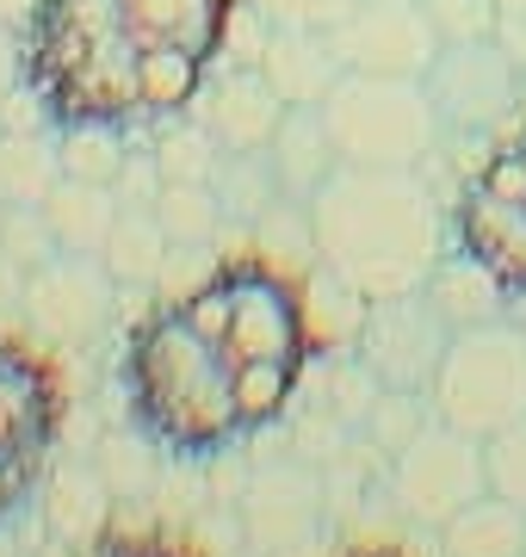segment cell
<instances>
[{"instance_id": "cell-1", "label": "cell", "mask_w": 526, "mask_h": 557, "mask_svg": "<svg viewBox=\"0 0 526 557\" xmlns=\"http://www.w3.org/2000/svg\"><path fill=\"white\" fill-rule=\"evenodd\" d=\"M310 242L335 278L353 285V298H403L422 292L440 260L446 223L415 168H335L316 186Z\"/></svg>"}, {"instance_id": "cell-2", "label": "cell", "mask_w": 526, "mask_h": 557, "mask_svg": "<svg viewBox=\"0 0 526 557\" xmlns=\"http://www.w3.org/2000/svg\"><path fill=\"white\" fill-rule=\"evenodd\" d=\"M142 38L124 25L118 0H38L25 75L57 124H124L142 106Z\"/></svg>"}, {"instance_id": "cell-3", "label": "cell", "mask_w": 526, "mask_h": 557, "mask_svg": "<svg viewBox=\"0 0 526 557\" xmlns=\"http://www.w3.org/2000/svg\"><path fill=\"white\" fill-rule=\"evenodd\" d=\"M229 379L236 366L223 359L217 341H204L186 322V310L155 317L130 347V391L142 421L180 453H217L229 434H242Z\"/></svg>"}, {"instance_id": "cell-4", "label": "cell", "mask_w": 526, "mask_h": 557, "mask_svg": "<svg viewBox=\"0 0 526 557\" xmlns=\"http://www.w3.org/2000/svg\"><path fill=\"white\" fill-rule=\"evenodd\" d=\"M335 156L347 168H415L440 143V106L415 75H365L347 69L323 100Z\"/></svg>"}, {"instance_id": "cell-5", "label": "cell", "mask_w": 526, "mask_h": 557, "mask_svg": "<svg viewBox=\"0 0 526 557\" xmlns=\"http://www.w3.org/2000/svg\"><path fill=\"white\" fill-rule=\"evenodd\" d=\"M427 403H434L440 421H452L477 440L514 428L526 416V329L502 317L452 329L440 372L427 384Z\"/></svg>"}, {"instance_id": "cell-6", "label": "cell", "mask_w": 526, "mask_h": 557, "mask_svg": "<svg viewBox=\"0 0 526 557\" xmlns=\"http://www.w3.org/2000/svg\"><path fill=\"white\" fill-rule=\"evenodd\" d=\"M390 490H397V502H403L415 520L446 527V520L459 515L465 502H477L489 490V453H484V440L434 416V428H422V434L397 453Z\"/></svg>"}, {"instance_id": "cell-7", "label": "cell", "mask_w": 526, "mask_h": 557, "mask_svg": "<svg viewBox=\"0 0 526 557\" xmlns=\"http://www.w3.org/2000/svg\"><path fill=\"white\" fill-rule=\"evenodd\" d=\"M446 341H452V329L434 317V304L422 292L372 298V310L360 317V354L390 391H427L440 372Z\"/></svg>"}, {"instance_id": "cell-8", "label": "cell", "mask_w": 526, "mask_h": 557, "mask_svg": "<svg viewBox=\"0 0 526 557\" xmlns=\"http://www.w3.org/2000/svg\"><path fill=\"white\" fill-rule=\"evenodd\" d=\"M347 69H365V75H415L427 81L434 57L446 44L434 32L422 0H353V13L335 32Z\"/></svg>"}, {"instance_id": "cell-9", "label": "cell", "mask_w": 526, "mask_h": 557, "mask_svg": "<svg viewBox=\"0 0 526 557\" xmlns=\"http://www.w3.org/2000/svg\"><path fill=\"white\" fill-rule=\"evenodd\" d=\"M229 278V335H223V359L229 366H248V359H285L298 366L304 359V298L285 285V278L261 273V267H242Z\"/></svg>"}, {"instance_id": "cell-10", "label": "cell", "mask_w": 526, "mask_h": 557, "mask_svg": "<svg viewBox=\"0 0 526 557\" xmlns=\"http://www.w3.org/2000/svg\"><path fill=\"white\" fill-rule=\"evenodd\" d=\"M427 94L440 106V119L452 124H496L502 112H514L521 62H508L502 38L446 44L434 57V69H427Z\"/></svg>"}, {"instance_id": "cell-11", "label": "cell", "mask_w": 526, "mask_h": 557, "mask_svg": "<svg viewBox=\"0 0 526 557\" xmlns=\"http://www.w3.org/2000/svg\"><path fill=\"white\" fill-rule=\"evenodd\" d=\"M25 304H32V322H38L43 335L75 341L87 329H100V317L112 310V273H105L100 255H68L62 248L57 260L32 267Z\"/></svg>"}, {"instance_id": "cell-12", "label": "cell", "mask_w": 526, "mask_h": 557, "mask_svg": "<svg viewBox=\"0 0 526 557\" xmlns=\"http://www.w3.org/2000/svg\"><path fill=\"white\" fill-rule=\"evenodd\" d=\"M285 112H291V106H285L279 87L261 75V62H254V69H229V75L211 87V100H204V124H211V137H217L229 156H261V149H273Z\"/></svg>"}, {"instance_id": "cell-13", "label": "cell", "mask_w": 526, "mask_h": 557, "mask_svg": "<svg viewBox=\"0 0 526 557\" xmlns=\"http://www.w3.org/2000/svg\"><path fill=\"white\" fill-rule=\"evenodd\" d=\"M261 75L279 87L285 106H323L335 94V81L347 75L335 32H304V25H273V38L261 50Z\"/></svg>"}, {"instance_id": "cell-14", "label": "cell", "mask_w": 526, "mask_h": 557, "mask_svg": "<svg viewBox=\"0 0 526 557\" xmlns=\"http://www.w3.org/2000/svg\"><path fill=\"white\" fill-rule=\"evenodd\" d=\"M459 248L484 260L508 292H526V205L496 199L489 186H471L459 205Z\"/></svg>"}, {"instance_id": "cell-15", "label": "cell", "mask_w": 526, "mask_h": 557, "mask_svg": "<svg viewBox=\"0 0 526 557\" xmlns=\"http://www.w3.org/2000/svg\"><path fill=\"white\" fill-rule=\"evenodd\" d=\"M266 156H273V174H279L285 199H298V205L316 199V186H323V180L341 168V156H335V137H328L323 106H291Z\"/></svg>"}, {"instance_id": "cell-16", "label": "cell", "mask_w": 526, "mask_h": 557, "mask_svg": "<svg viewBox=\"0 0 526 557\" xmlns=\"http://www.w3.org/2000/svg\"><path fill=\"white\" fill-rule=\"evenodd\" d=\"M118 13L142 44H180L211 62L229 25V0H118Z\"/></svg>"}, {"instance_id": "cell-17", "label": "cell", "mask_w": 526, "mask_h": 557, "mask_svg": "<svg viewBox=\"0 0 526 557\" xmlns=\"http://www.w3.org/2000/svg\"><path fill=\"white\" fill-rule=\"evenodd\" d=\"M422 298L434 304V317L446 322V329H471V322H489V317H502V304L514 298L502 278L489 273L477 255H459L452 260H434V273H427V285H422Z\"/></svg>"}, {"instance_id": "cell-18", "label": "cell", "mask_w": 526, "mask_h": 557, "mask_svg": "<svg viewBox=\"0 0 526 557\" xmlns=\"http://www.w3.org/2000/svg\"><path fill=\"white\" fill-rule=\"evenodd\" d=\"M446 557H526V508L484 490L440 527Z\"/></svg>"}, {"instance_id": "cell-19", "label": "cell", "mask_w": 526, "mask_h": 557, "mask_svg": "<svg viewBox=\"0 0 526 557\" xmlns=\"http://www.w3.org/2000/svg\"><path fill=\"white\" fill-rule=\"evenodd\" d=\"M43 218H50V230H57V242L68 255H100L105 236H112V223H118V199H112V186H100V180L62 174L50 186V199H43Z\"/></svg>"}, {"instance_id": "cell-20", "label": "cell", "mask_w": 526, "mask_h": 557, "mask_svg": "<svg viewBox=\"0 0 526 557\" xmlns=\"http://www.w3.org/2000/svg\"><path fill=\"white\" fill-rule=\"evenodd\" d=\"M43 421H50V397H43L38 372L25 359L0 354V446L7 453H25L43 434Z\"/></svg>"}, {"instance_id": "cell-21", "label": "cell", "mask_w": 526, "mask_h": 557, "mask_svg": "<svg viewBox=\"0 0 526 557\" xmlns=\"http://www.w3.org/2000/svg\"><path fill=\"white\" fill-rule=\"evenodd\" d=\"M142 106L149 112H180L199 100L204 87V57L180 50V44H142Z\"/></svg>"}, {"instance_id": "cell-22", "label": "cell", "mask_w": 526, "mask_h": 557, "mask_svg": "<svg viewBox=\"0 0 526 557\" xmlns=\"http://www.w3.org/2000/svg\"><path fill=\"white\" fill-rule=\"evenodd\" d=\"M162 255H167V230L155 211H118V223H112V236L100 248L112 278H149L162 267Z\"/></svg>"}, {"instance_id": "cell-23", "label": "cell", "mask_w": 526, "mask_h": 557, "mask_svg": "<svg viewBox=\"0 0 526 557\" xmlns=\"http://www.w3.org/2000/svg\"><path fill=\"white\" fill-rule=\"evenodd\" d=\"M155 218H162L167 242H204L223 223V199L211 180H162Z\"/></svg>"}, {"instance_id": "cell-24", "label": "cell", "mask_w": 526, "mask_h": 557, "mask_svg": "<svg viewBox=\"0 0 526 557\" xmlns=\"http://www.w3.org/2000/svg\"><path fill=\"white\" fill-rule=\"evenodd\" d=\"M211 186H217L223 211H236V218H261V211H273V199L285 193L266 149H261V156H223Z\"/></svg>"}, {"instance_id": "cell-25", "label": "cell", "mask_w": 526, "mask_h": 557, "mask_svg": "<svg viewBox=\"0 0 526 557\" xmlns=\"http://www.w3.org/2000/svg\"><path fill=\"white\" fill-rule=\"evenodd\" d=\"M57 168L75 180H112L124 174V143H118V124H62V149H57Z\"/></svg>"}, {"instance_id": "cell-26", "label": "cell", "mask_w": 526, "mask_h": 557, "mask_svg": "<svg viewBox=\"0 0 526 557\" xmlns=\"http://www.w3.org/2000/svg\"><path fill=\"white\" fill-rule=\"evenodd\" d=\"M291 384H298V366H285V359H248V366H236V379H229V391H236V421L242 428H266L285 409Z\"/></svg>"}, {"instance_id": "cell-27", "label": "cell", "mask_w": 526, "mask_h": 557, "mask_svg": "<svg viewBox=\"0 0 526 557\" xmlns=\"http://www.w3.org/2000/svg\"><path fill=\"white\" fill-rule=\"evenodd\" d=\"M57 180H62V168H50V156L25 131L0 137V193H7V205H43Z\"/></svg>"}, {"instance_id": "cell-28", "label": "cell", "mask_w": 526, "mask_h": 557, "mask_svg": "<svg viewBox=\"0 0 526 557\" xmlns=\"http://www.w3.org/2000/svg\"><path fill=\"white\" fill-rule=\"evenodd\" d=\"M223 156H229V149L211 137V124H180V131L155 149L162 180H217V161Z\"/></svg>"}, {"instance_id": "cell-29", "label": "cell", "mask_w": 526, "mask_h": 557, "mask_svg": "<svg viewBox=\"0 0 526 557\" xmlns=\"http://www.w3.org/2000/svg\"><path fill=\"white\" fill-rule=\"evenodd\" d=\"M440 44H477V38H496L502 32V0H422Z\"/></svg>"}, {"instance_id": "cell-30", "label": "cell", "mask_w": 526, "mask_h": 557, "mask_svg": "<svg viewBox=\"0 0 526 557\" xmlns=\"http://www.w3.org/2000/svg\"><path fill=\"white\" fill-rule=\"evenodd\" d=\"M0 255L20 260V267H43V260L62 255V242H57V230H50V218H43L38 205H13L7 223H0Z\"/></svg>"}, {"instance_id": "cell-31", "label": "cell", "mask_w": 526, "mask_h": 557, "mask_svg": "<svg viewBox=\"0 0 526 557\" xmlns=\"http://www.w3.org/2000/svg\"><path fill=\"white\" fill-rule=\"evenodd\" d=\"M484 453H489V490L526 508V416L514 428H502V434H489Z\"/></svg>"}, {"instance_id": "cell-32", "label": "cell", "mask_w": 526, "mask_h": 557, "mask_svg": "<svg viewBox=\"0 0 526 557\" xmlns=\"http://www.w3.org/2000/svg\"><path fill=\"white\" fill-rule=\"evenodd\" d=\"M266 25H304V32H341L353 0H254Z\"/></svg>"}, {"instance_id": "cell-33", "label": "cell", "mask_w": 526, "mask_h": 557, "mask_svg": "<svg viewBox=\"0 0 526 557\" xmlns=\"http://www.w3.org/2000/svg\"><path fill=\"white\" fill-rule=\"evenodd\" d=\"M180 310H186V322H192L204 341H217V347H223V335H229V317H236V304H229V278L204 285L199 298H186Z\"/></svg>"}, {"instance_id": "cell-34", "label": "cell", "mask_w": 526, "mask_h": 557, "mask_svg": "<svg viewBox=\"0 0 526 557\" xmlns=\"http://www.w3.org/2000/svg\"><path fill=\"white\" fill-rule=\"evenodd\" d=\"M477 186H489L496 199L526 205V143H521V149H502V156L484 168V180H477Z\"/></svg>"}, {"instance_id": "cell-35", "label": "cell", "mask_w": 526, "mask_h": 557, "mask_svg": "<svg viewBox=\"0 0 526 557\" xmlns=\"http://www.w3.org/2000/svg\"><path fill=\"white\" fill-rule=\"evenodd\" d=\"M20 496H25V465H20V453L0 446V515L20 508Z\"/></svg>"}, {"instance_id": "cell-36", "label": "cell", "mask_w": 526, "mask_h": 557, "mask_svg": "<svg viewBox=\"0 0 526 557\" xmlns=\"http://www.w3.org/2000/svg\"><path fill=\"white\" fill-rule=\"evenodd\" d=\"M7 87H13V44L0 38V94H7Z\"/></svg>"}, {"instance_id": "cell-37", "label": "cell", "mask_w": 526, "mask_h": 557, "mask_svg": "<svg viewBox=\"0 0 526 557\" xmlns=\"http://www.w3.org/2000/svg\"><path fill=\"white\" fill-rule=\"evenodd\" d=\"M502 13L508 20H526V0H502Z\"/></svg>"}, {"instance_id": "cell-38", "label": "cell", "mask_w": 526, "mask_h": 557, "mask_svg": "<svg viewBox=\"0 0 526 557\" xmlns=\"http://www.w3.org/2000/svg\"><path fill=\"white\" fill-rule=\"evenodd\" d=\"M514 112H526V69H521V94H514Z\"/></svg>"}, {"instance_id": "cell-39", "label": "cell", "mask_w": 526, "mask_h": 557, "mask_svg": "<svg viewBox=\"0 0 526 557\" xmlns=\"http://www.w3.org/2000/svg\"><path fill=\"white\" fill-rule=\"evenodd\" d=\"M0 205H7V193H0ZM0 223H7V211H0Z\"/></svg>"}, {"instance_id": "cell-40", "label": "cell", "mask_w": 526, "mask_h": 557, "mask_svg": "<svg viewBox=\"0 0 526 557\" xmlns=\"http://www.w3.org/2000/svg\"><path fill=\"white\" fill-rule=\"evenodd\" d=\"M378 557H385V552H378Z\"/></svg>"}, {"instance_id": "cell-41", "label": "cell", "mask_w": 526, "mask_h": 557, "mask_svg": "<svg viewBox=\"0 0 526 557\" xmlns=\"http://www.w3.org/2000/svg\"><path fill=\"white\" fill-rule=\"evenodd\" d=\"M521 25H526V20H521Z\"/></svg>"}]
</instances>
